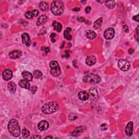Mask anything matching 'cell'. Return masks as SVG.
Wrapping results in <instances>:
<instances>
[{
    "label": "cell",
    "instance_id": "36",
    "mask_svg": "<svg viewBox=\"0 0 139 139\" xmlns=\"http://www.w3.org/2000/svg\"><path fill=\"white\" fill-rule=\"evenodd\" d=\"M133 20L136 21L137 22H138V15H137L133 17Z\"/></svg>",
    "mask_w": 139,
    "mask_h": 139
},
{
    "label": "cell",
    "instance_id": "12",
    "mask_svg": "<svg viewBox=\"0 0 139 139\" xmlns=\"http://www.w3.org/2000/svg\"><path fill=\"white\" fill-rule=\"evenodd\" d=\"M2 77L5 81H9L12 77V72L9 69H6L2 73Z\"/></svg>",
    "mask_w": 139,
    "mask_h": 139
},
{
    "label": "cell",
    "instance_id": "11",
    "mask_svg": "<svg viewBox=\"0 0 139 139\" xmlns=\"http://www.w3.org/2000/svg\"><path fill=\"white\" fill-rule=\"evenodd\" d=\"M49 127V124L47 121H41L38 123L37 128L40 131H45L47 130Z\"/></svg>",
    "mask_w": 139,
    "mask_h": 139
},
{
    "label": "cell",
    "instance_id": "20",
    "mask_svg": "<svg viewBox=\"0 0 139 139\" xmlns=\"http://www.w3.org/2000/svg\"><path fill=\"white\" fill-rule=\"evenodd\" d=\"M23 78L27 81H31L33 79V75L28 71H23L22 72Z\"/></svg>",
    "mask_w": 139,
    "mask_h": 139
},
{
    "label": "cell",
    "instance_id": "37",
    "mask_svg": "<svg viewBox=\"0 0 139 139\" xmlns=\"http://www.w3.org/2000/svg\"><path fill=\"white\" fill-rule=\"evenodd\" d=\"M79 10H80L79 8H74V9H73V10H74V11H79Z\"/></svg>",
    "mask_w": 139,
    "mask_h": 139
},
{
    "label": "cell",
    "instance_id": "1",
    "mask_svg": "<svg viewBox=\"0 0 139 139\" xmlns=\"http://www.w3.org/2000/svg\"><path fill=\"white\" fill-rule=\"evenodd\" d=\"M8 129L14 137H18L20 134V127L19 122L15 119L10 120L8 124Z\"/></svg>",
    "mask_w": 139,
    "mask_h": 139
},
{
    "label": "cell",
    "instance_id": "16",
    "mask_svg": "<svg viewBox=\"0 0 139 139\" xmlns=\"http://www.w3.org/2000/svg\"><path fill=\"white\" fill-rule=\"evenodd\" d=\"M78 98L82 100H86L89 98V94L85 91H81L78 93Z\"/></svg>",
    "mask_w": 139,
    "mask_h": 139
},
{
    "label": "cell",
    "instance_id": "39",
    "mask_svg": "<svg viewBox=\"0 0 139 139\" xmlns=\"http://www.w3.org/2000/svg\"><path fill=\"white\" fill-rule=\"evenodd\" d=\"M53 137L52 136H47V137H46L45 138H52Z\"/></svg>",
    "mask_w": 139,
    "mask_h": 139
},
{
    "label": "cell",
    "instance_id": "35",
    "mask_svg": "<svg viewBox=\"0 0 139 139\" xmlns=\"http://www.w3.org/2000/svg\"><path fill=\"white\" fill-rule=\"evenodd\" d=\"M65 56L67 57V58H68L70 57V52H69V50H66V51H65Z\"/></svg>",
    "mask_w": 139,
    "mask_h": 139
},
{
    "label": "cell",
    "instance_id": "26",
    "mask_svg": "<svg viewBox=\"0 0 139 139\" xmlns=\"http://www.w3.org/2000/svg\"><path fill=\"white\" fill-rule=\"evenodd\" d=\"M83 132V128L82 127H80L79 128H77L76 129H75L74 132H72L71 133V135L74 136H77L79 135L82 132Z\"/></svg>",
    "mask_w": 139,
    "mask_h": 139
},
{
    "label": "cell",
    "instance_id": "7",
    "mask_svg": "<svg viewBox=\"0 0 139 139\" xmlns=\"http://www.w3.org/2000/svg\"><path fill=\"white\" fill-rule=\"evenodd\" d=\"M89 97L92 102H96L98 99V94L97 89L95 88H91L89 90Z\"/></svg>",
    "mask_w": 139,
    "mask_h": 139
},
{
    "label": "cell",
    "instance_id": "17",
    "mask_svg": "<svg viewBox=\"0 0 139 139\" xmlns=\"http://www.w3.org/2000/svg\"><path fill=\"white\" fill-rule=\"evenodd\" d=\"M19 85L21 87L24 88V89H30V84L28 82V81H26L25 79L21 80L19 82Z\"/></svg>",
    "mask_w": 139,
    "mask_h": 139
},
{
    "label": "cell",
    "instance_id": "28",
    "mask_svg": "<svg viewBox=\"0 0 139 139\" xmlns=\"http://www.w3.org/2000/svg\"><path fill=\"white\" fill-rule=\"evenodd\" d=\"M22 135L24 138H27L30 135V133L27 129L24 128L22 130Z\"/></svg>",
    "mask_w": 139,
    "mask_h": 139
},
{
    "label": "cell",
    "instance_id": "10",
    "mask_svg": "<svg viewBox=\"0 0 139 139\" xmlns=\"http://www.w3.org/2000/svg\"><path fill=\"white\" fill-rule=\"evenodd\" d=\"M125 132L127 136L130 137L133 135V122L130 121L127 124L125 129Z\"/></svg>",
    "mask_w": 139,
    "mask_h": 139
},
{
    "label": "cell",
    "instance_id": "22",
    "mask_svg": "<svg viewBox=\"0 0 139 139\" xmlns=\"http://www.w3.org/2000/svg\"><path fill=\"white\" fill-rule=\"evenodd\" d=\"M8 89L10 91V93L14 94L16 90V84L14 83L10 82L8 84Z\"/></svg>",
    "mask_w": 139,
    "mask_h": 139
},
{
    "label": "cell",
    "instance_id": "3",
    "mask_svg": "<svg viewBox=\"0 0 139 139\" xmlns=\"http://www.w3.org/2000/svg\"><path fill=\"white\" fill-rule=\"evenodd\" d=\"M59 109V105L56 102H49L45 103L41 108V111L45 114H51L57 111Z\"/></svg>",
    "mask_w": 139,
    "mask_h": 139
},
{
    "label": "cell",
    "instance_id": "4",
    "mask_svg": "<svg viewBox=\"0 0 139 139\" xmlns=\"http://www.w3.org/2000/svg\"><path fill=\"white\" fill-rule=\"evenodd\" d=\"M83 79L84 82L90 83L91 84H97L99 83L101 81L100 76L94 73H90L84 75Z\"/></svg>",
    "mask_w": 139,
    "mask_h": 139
},
{
    "label": "cell",
    "instance_id": "18",
    "mask_svg": "<svg viewBox=\"0 0 139 139\" xmlns=\"http://www.w3.org/2000/svg\"><path fill=\"white\" fill-rule=\"evenodd\" d=\"M47 17L45 15H41L39 17L38 19H37L36 24L37 25V26H41V25H43L46 21H47Z\"/></svg>",
    "mask_w": 139,
    "mask_h": 139
},
{
    "label": "cell",
    "instance_id": "24",
    "mask_svg": "<svg viewBox=\"0 0 139 139\" xmlns=\"http://www.w3.org/2000/svg\"><path fill=\"white\" fill-rule=\"evenodd\" d=\"M102 23H103V18H100L97 19L94 23V28L95 29H97L99 28L101 26V25H102Z\"/></svg>",
    "mask_w": 139,
    "mask_h": 139
},
{
    "label": "cell",
    "instance_id": "21",
    "mask_svg": "<svg viewBox=\"0 0 139 139\" xmlns=\"http://www.w3.org/2000/svg\"><path fill=\"white\" fill-rule=\"evenodd\" d=\"M52 26L54 28V29L56 31L58 32H60L62 29V24L59 23L57 22L56 21H54L52 23Z\"/></svg>",
    "mask_w": 139,
    "mask_h": 139
},
{
    "label": "cell",
    "instance_id": "6",
    "mask_svg": "<svg viewBox=\"0 0 139 139\" xmlns=\"http://www.w3.org/2000/svg\"><path fill=\"white\" fill-rule=\"evenodd\" d=\"M119 68L123 71H127L130 68V64L129 61L124 59H120L118 62Z\"/></svg>",
    "mask_w": 139,
    "mask_h": 139
},
{
    "label": "cell",
    "instance_id": "5",
    "mask_svg": "<svg viewBox=\"0 0 139 139\" xmlns=\"http://www.w3.org/2000/svg\"><path fill=\"white\" fill-rule=\"evenodd\" d=\"M50 67V74L54 77H58L61 74V69L57 61L54 60L49 63Z\"/></svg>",
    "mask_w": 139,
    "mask_h": 139
},
{
    "label": "cell",
    "instance_id": "29",
    "mask_svg": "<svg viewBox=\"0 0 139 139\" xmlns=\"http://www.w3.org/2000/svg\"><path fill=\"white\" fill-rule=\"evenodd\" d=\"M43 75V74H42L41 72L39 70H36L35 71H34L33 72V76L35 78H40L42 77Z\"/></svg>",
    "mask_w": 139,
    "mask_h": 139
},
{
    "label": "cell",
    "instance_id": "14",
    "mask_svg": "<svg viewBox=\"0 0 139 139\" xmlns=\"http://www.w3.org/2000/svg\"><path fill=\"white\" fill-rule=\"evenodd\" d=\"M39 15V11L36 9L32 10V11H27L25 14V16L28 19H32L34 17H36Z\"/></svg>",
    "mask_w": 139,
    "mask_h": 139
},
{
    "label": "cell",
    "instance_id": "25",
    "mask_svg": "<svg viewBox=\"0 0 139 139\" xmlns=\"http://www.w3.org/2000/svg\"><path fill=\"white\" fill-rule=\"evenodd\" d=\"M71 31V28H67L64 32V36L65 39L68 40H71L72 39V36L70 34V32Z\"/></svg>",
    "mask_w": 139,
    "mask_h": 139
},
{
    "label": "cell",
    "instance_id": "38",
    "mask_svg": "<svg viewBox=\"0 0 139 139\" xmlns=\"http://www.w3.org/2000/svg\"><path fill=\"white\" fill-rule=\"evenodd\" d=\"M33 138H41V136H34Z\"/></svg>",
    "mask_w": 139,
    "mask_h": 139
},
{
    "label": "cell",
    "instance_id": "9",
    "mask_svg": "<svg viewBox=\"0 0 139 139\" xmlns=\"http://www.w3.org/2000/svg\"><path fill=\"white\" fill-rule=\"evenodd\" d=\"M21 37L22 43L27 47H29L31 45V40L28 34L26 33H23L21 35Z\"/></svg>",
    "mask_w": 139,
    "mask_h": 139
},
{
    "label": "cell",
    "instance_id": "33",
    "mask_svg": "<svg viewBox=\"0 0 139 139\" xmlns=\"http://www.w3.org/2000/svg\"><path fill=\"white\" fill-rule=\"evenodd\" d=\"M77 20L79 21V22H84L85 21V18H84V17H78Z\"/></svg>",
    "mask_w": 139,
    "mask_h": 139
},
{
    "label": "cell",
    "instance_id": "8",
    "mask_svg": "<svg viewBox=\"0 0 139 139\" xmlns=\"http://www.w3.org/2000/svg\"><path fill=\"white\" fill-rule=\"evenodd\" d=\"M115 35V31L112 28L107 29L104 33V36L107 40L112 39Z\"/></svg>",
    "mask_w": 139,
    "mask_h": 139
},
{
    "label": "cell",
    "instance_id": "32",
    "mask_svg": "<svg viewBox=\"0 0 139 139\" xmlns=\"http://www.w3.org/2000/svg\"><path fill=\"white\" fill-rule=\"evenodd\" d=\"M91 10V7H89V6H88V7H86L85 9V12H86V14H89V12H90Z\"/></svg>",
    "mask_w": 139,
    "mask_h": 139
},
{
    "label": "cell",
    "instance_id": "30",
    "mask_svg": "<svg viewBox=\"0 0 139 139\" xmlns=\"http://www.w3.org/2000/svg\"><path fill=\"white\" fill-rule=\"evenodd\" d=\"M56 36V33H52L50 35V40H51V41L52 42V43H55V42L56 41V40L55 39V37Z\"/></svg>",
    "mask_w": 139,
    "mask_h": 139
},
{
    "label": "cell",
    "instance_id": "23",
    "mask_svg": "<svg viewBox=\"0 0 139 139\" xmlns=\"http://www.w3.org/2000/svg\"><path fill=\"white\" fill-rule=\"evenodd\" d=\"M39 7L41 11H47L48 10V3L46 2H41L40 3Z\"/></svg>",
    "mask_w": 139,
    "mask_h": 139
},
{
    "label": "cell",
    "instance_id": "15",
    "mask_svg": "<svg viewBox=\"0 0 139 139\" xmlns=\"http://www.w3.org/2000/svg\"><path fill=\"white\" fill-rule=\"evenodd\" d=\"M86 64L89 66H92L96 64V58L95 56H88L85 61Z\"/></svg>",
    "mask_w": 139,
    "mask_h": 139
},
{
    "label": "cell",
    "instance_id": "13",
    "mask_svg": "<svg viewBox=\"0 0 139 139\" xmlns=\"http://www.w3.org/2000/svg\"><path fill=\"white\" fill-rule=\"evenodd\" d=\"M22 55V52L19 50H14L11 51L9 54V56L10 58L12 59H16L19 58Z\"/></svg>",
    "mask_w": 139,
    "mask_h": 139
},
{
    "label": "cell",
    "instance_id": "27",
    "mask_svg": "<svg viewBox=\"0 0 139 139\" xmlns=\"http://www.w3.org/2000/svg\"><path fill=\"white\" fill-rule=\"evenodd\" d=\"M105 3H106V6L109 8H110V9L114 8L116 5L115 2L114 1H107L105 2Z\"/></svg>",
    "mask_w": 139,
    "mask_h": 139
},
{
    "label": "cell",
    "instance_id": "31",
    "mask_svg": "<svg viewBox=\"0 0 139 139\" xmlns=\"http://www.w3.org/2000/svg\"><path fill=\"white\" fill-rule=\"evenodd\" d=\"M37 90V87L36 86H32L31 88V92H32V94H35L36 91Z\"/></svg>",
    "mask_w": 139,
    "mask_h": 139
},
{
    "label": "cell",
    "instance_id": "19",
    "mask_svg": "<svg viewBox=\"0 0 139 139\" xmlns=\"http://www.w3.org/2000/svg\"><path fill=\"white\" fill-rule=\"evenodd\" d=\"M85 35L86 37L89 39H94L97 36L96 33L92 30H87L85 32Z\"/></svg>",
    "mask_w": 139,
    "mask_h": 139
},
{
    "label": "cell",
    "instance_id": "34",
    "mask_svg": "<svg viewBox=\"0 0 139 139\" xmlns=\"http://www.w3.org/2000/svg\"><path fill=\"white\" fill-rule=\"evenodd\" d=\"M43 48H42V50H45V52L46 53V54H47L49 52V48L48 47H43Z\"/></svg>",
    "mask_w": 139,
    "mask_h": 139
},
{
    "label": "cell",
    "instance_id": "2",
    "mask_svg": "<svg viewBox=\"0 0 139 139\" xmlns=\"http://www.w3.org/2000/svg\"><path fill=\"white\" fill-rule=\"evenodd\" d=\"M50 10L56 16H59L62 14L64 10V5L62 1L60 0L53 1L51 3Z\"/></svg>",
    "mask_w": 139,
    "mask_h": 139
}]
</instances>
